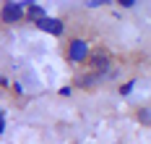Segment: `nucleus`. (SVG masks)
I'll use <instances>...</instances> for the list:
<instances>
[{"label": "nucleus", "instance_id": "nucleus-1", "mask_svg": "<svg viewBox=\"0 0 151 144\" xmlns=\"http://www.w3.org/2000/svg\"><path fill=\"white\" fill-rule=\"evenodd\" d=\"M24 8H29L26 3H3V21L5 24H13L24 18Z\"/></svg>", "mask_w": 151, "mask_h": 144}, {"label": "nucleus", "instance_id": "nucleus-2", "mask_svg": "<svg viewBox=\"0 0 151 144\" xmlns=\"http://www.w3.org/2000/svg\"><path fill=\"white\" fill-rule=\"evenodd\" d=\"M68 58H70L73 63L86 60V58H89V45H86L83 39H73V42H70V47H68Z\"/></svg>", "mask_w": 151, "mask_h": 144}, {"label": "nucleus", "instance_id": "nucleus-3", "mask_svg": "<svg viewBox=\"0 0 151 144\" xmlns=\"http://www.w3.org/2000/svg\"><path fill=\"white\" fill-rule=\"evenodd\" d=\"M37 26H39L42 32L52 34V37H60V34H63V21H60V18H50V16H45L42 21H37Z\"/></svg>", "mask_w": 151, "mask_h": 144}, {"label": "nucleus", "instance_id": "nucleus-4", "mask_svg": "<svg viewBox=\"0 0 151 144\" xmlns=\"http://www.w3.org/2000/svg\"><path fill=\"white\" fill-rule=\"evenodd\" d=\"M91 65H94V68H96V71H104L107 65H109V58H107L104 52H96V55H94V58H91Z\"/></svg>", "mask_w": 151, "mask_h": 144}, {"label": "nucleus", "instance_id": "nucleus-5", "mask_svg": "<svg viewBox=\"0 0 151 144\" xmlns=\"http://www.w3.org/2000/svg\"><path fill=\"white\" fill-rule=\"evenodd\" d=\"M29 18H34V24H37V21H42V18H45V8L31 3V5H29Z\"/></svg>", "mask_w": 151, "mask_h": 144}, {"label": "nucleus", "instance_id": "nucleus-6", "mask_svg": "<svg viewBox=\"0 0 151 144\" xmlns=\"http://www.w3.org/2000/svg\"><path fill=\"white\" fill-rule=\"evenodd\" d=\"M133 87H136V81L130 79L128 84H122V87H120V95H130V92H133Z\"/></svg>", "mask_w": 151, "mask_h": 144}, {"label": "nucleus", "instance_id": "nucleus-7", "mask_svg": "<svg viewBox=\"0 0 151 144\" xmlns=\"http://www.w3.org/2000/svg\"><path fill=\"white\" fill-rule=\"evenodd\" d=\"M138 121L149 126V123H151V113H149V110H141V113H138Z\"/></svg>", "mask_w": 151, "mask_h": 144}, {"label": "nucleus", "instance_id": "nucleus-8", "mask_svg": "<svg viewBox=\"0 0 151 144\" xmlns=\"http://www.w3.org/2000/svg\"><path fill=\"white\" fill-rule=\"evenodd\" d=\"M120 5H122V8H133V5H136V0H122Z\"/></svg>", "mask_w": 151, "mask_h": 144}]
</instances>
